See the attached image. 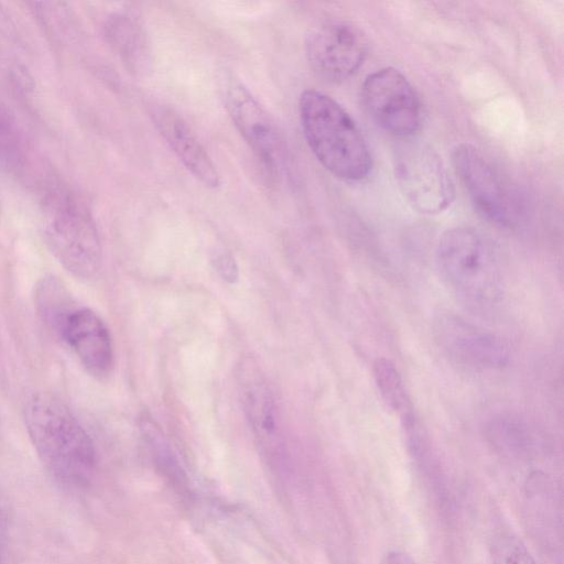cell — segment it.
I'll return each instance as SVG.
<instances>
[{
    "label": "cell",
    "instance_id": "obj_4",
    "mask_svg": "<svg viewBox=\"0 0 564 564\" xmlns=\"http://www.w3.org/2000/svg\"><path fill=\"white\" fill-rule=\"evenodd\" d=\"M43 203V235L54 257L75 276H94L101 263V245L87 207L55 184Z\"/></svg>",
    "mask_w": 564,
    "mask_h": 564
},
{
    "label": "cell",
    "instance_id": "obj_15",
    "mask_svg": "<svg viewBox=\"0 0 564 564\" xmlns=\"http://www.w3.org/2000/svg\"><path fill=\"white\" fill-rule=\"evenodd\" d=\"M373 377L379 393L390 410L398 413L402 420L413 414L402 378L390 360L377 359L373 364Z\"/></svg>",
    "mask_w": 564,
    "mask_h": 564
},
{
    "label": "cell",
    "instance_id": "obj_7",
    "mask_svg": "<svg viewBox=\"0 0 564 564\" xmlns=\"http://www.w3.org/2000/svg\"><path fill=\"white\" fill-rule=\"evenodd\" d=\"M361 94L370 117L386 132L404 139L419 130L422 120L420 99L400 70L383 67L369 74Z\"/></svg>",
    "mask_w": 564,
    "mask_h": 564
},
{
    "label": "cell",
    "instance_id": "obj_14",
    "mask_svg": "<svg viewBox=\"0 0 564 564\" xmlns=\"http://www.w3.org/2000/svg\"><path fill=\"white\" fill-rule=\"evenodd\" d=\"M36 307L42 319L56 333L76 307L66 288L54 276L44 278L36 288Z\"/></svg>",
    "mask_w": 564,
    "mask_h": 564
},
{
    "label": "cell",
    "instance_id": "obj_1",
    "mask_svg": "<svg viewBox=\"0 0 564 564\" xmlns=\"http://www.w3.org/2000/svg\"><path fill=\"white\" fill-rule=\"evenodd\" d=\"M31 442L45 468L67 487L86 485L95 469L94 444L70 410L50 393H36L25 404Z\"/></svg>",
    "mask_w": 564,
    "mask_h": 564
},
{
    "label": "cell",
    "instance_id": "obj_10",
    "mask_svg": "<svg viewBox=\"0 0 564 564\" xmlns=\"http://www.w3.org/2000/svg\"><path fill=\"white\" fill-rule=\"evenodd\" d=\"M440 347L455 362L474 370H492L509 361L508 346L501 338L464 318L442 314L434 321Z\"/></svg>",
    "mask_w": 564,
    "mask_h": 564
},
{
    "label": "cell",
    "instance_id": "obj_3",
    "mask_svg": "<svg viewBox=\"0 0 564 564\" xmlns=\"http://www.w3.org/2000/svg\"><path fill=\"white\" fill-rule=\"evenodd\" d=\"M435 260L445 285L469 307L488 310L501 299V262L481 232L469 227L447 229L437 241Z\"/></svg>",
    "mask_w": 564,
    "mask_h": 564
},
{
    "label": "cell",
    "instance_id": "obj_6",
    "mask_svg": "<svg viewBox=\"0 0 564 564\" xmlns=\"http://www.w3.org/2000/svg\"><path fill=\"white\" fill-rule=\"evenodd\" d=\"M394 175L406 202L422 214H440L454 199L453 182L445 165L427 144H402L395 152Z\"/></svg>",
    "mask_w": 564,
    "mask_h": 564
},
{
    "label": "cell",
    "instance_id": "obj_13",
    "mask_svg": "<svg viewBox=\"0 0 564 564\" xmlns=\"http://www.w3.org/2000/svg\"><path fill=\"white\" fill-rule=\"evenodd\" d=\"M151 117L159 133L187 171L204 186L219 187L217 167L187 122L165 106L153 107Z\"/></svg>",
    "mask_w": 564,
    "mask_h": 564
},
{
    "label": "cell",
    "instance_id": "obj_2",
    "mask_svg": "<svg viewBox=\"0 0 564 564\" xmlns=\"http://www.w3.org/2000/svg\"><path fill=\"white\" fill-rule=\"evenodd\" d=\"M299 111L305 140L317 161L335 177L357 182L371 170V154L349 113L330 96L304 90Z\"/></svg>",
    "mask_w": 564,
    "mask_h": 564
},
{
    "label": "cell",
    "instance_id": "obj_18",
    "mask_svg": "<svg viewBox=\"0 0 564 564\" xmlns=\"http://www.w3.org/2000/svg\"><path fill=\"white\" fill-rule=\"evenodd\" d=\"M216 269L220 276L228 282H235L238 279V268L230 254H220L216 259Z\"/></svg>",
    "mask_w": 564,
    "mask_h": 564
},
{
    "label": "cell",
    "instance_id": "obj_5",
    "mask_svg": "<svg viewBox=\"0 0 564 564\" xmlns=\"http://www.w3.org/2000/svg\"><path fill=\"white\" fill-rule=\"evenodd\" d=\"M454 170L476 210L488 221L506 228L524 215L520 194L474 145L460 143L452 153Z\"/></svg>",
    "mask_w": 564,
    "mask_h": 564
},
{
    "label": "cell",
    "instance_id": "obj_12",
    "mask_svg": "<svg viewBox=\"0 0 564 564\" xmlns=\"http://www.w3.org/2000/svg\"><path fill=\"white\" fill-rule=\"evenodd\" d=\"M83 366L97 377L107 376L113 366V347L104 321L88 307H75L59 333Z\"/></svg>",
    "mask_w": 564,
    "mask_h": 564
},
{
    "label": "cell",
    "instance_id": "obj_16",
    "mask_svg": "<svg viewBox=\"0 0 564 564\" xmlns=\"http://www.w3.org/2000/svg\"><path fill=\"white\" fill-rule=\"evenodd\" d=\"M109 36L118 52L129 62H143L145 42L142 30L129 15H117L109 25Z\"/></svg>",
    "mask_w": 564,
    "mask_h": 564
},
{
    "label": "cell",
    "instance_id": "obj_9",
    "mask_svg": "<svg viewBox=\"0 0 564 564\" xmlns=\"http://www.w3.org/2000/svg\"><path fill=\"white\" fill-rule=\"evenodd\" d=\"M221 99L235 127L253 153L270 172L281 160V141L268 112L248 88L232 76H224Z\"/></svg>",
    "mask_w": 564,
    "mask_h": 564
},
{
    "label": "cell",
    "instance_id": "obj_17",
    "mask_svg": "<svg viewBox=\"0 0 564 564\" xmlns=\"http://www.w3.org/2000/svg\"><path fill=\"white\" fill-rule=\"evenodd\" d=\"M492 556L494 564H538L522 541L510 534L496 539Z\"/></svg>",
    "mask_w": 564,
    "mask_h": 564
},
{
    "label": "cell",
    "instance_id": "obj_11",
    "mask_svg": "<svg viewBox=\"0 0 564 564\" xmlns=\"http://www.w3.org/2000/svg\"><path fill=\"white\" fill-rule=\"evenodd\" d=\"M236 377L243 413L254 437L267 452L278 453L283 442L282 419L262 369L252 357H243Z\"/></svg>",
    "mask_w": 564,
    "mask_h": 564
},
{
    "label": "cell",
    "instance_id": "obj_8",
    "mask_svg": "<svg viewBox=\"0 0 564 564\" xmlns=\"http://www.w3.org/2000/svg\"><path fill=\"white\" fill-rule=\"evenodd\" d=\"M367 51V40L361 30L344 21L316 26L305 42L312 68L330 82H341L352 76L362 65Z\"/></svg>",
    "mask_w": 564,
    "mask_h": 564
},
{
    "label": "cell",
    "instance_id": "obj_19",
    "mask_svg": "<svg viewBox=\"0 0 564 564\" xmlns=\"http://www.w3.org/2000/svg\"><path fill=\"white\" fill-rule=\"evenodd\" d=\"M379 564H417L409 554L402 551H390L379 562Z\"/></svg>",
    "mask_w": 564,
    "mask_h": 564
}]
</instances>
